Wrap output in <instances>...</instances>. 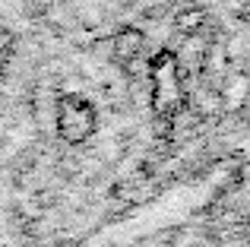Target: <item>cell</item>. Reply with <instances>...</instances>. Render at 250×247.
<instances>
[{"instance_id": "6da1fadb", "label": "cell", "mask_w": 250, "mask_h": 247, "mask_svg": "<svg viewBox=\"0 0 250 247\" xmlns=\"http://www.w3.org/2000/svg\"><path fill=\"white\" fill-rule=\"evenodd\" d=\"M143 48H146V35H143L140 29L117 32V38H114V57H121V61H136V57H143Z\"/></svg>"}, {"instance_id": "7a4b0ae2", "label": "cell", "mask_w": 250, "mask_h": 247, "mask_svg": "<svg viewBox=\"0 0 250 247\" xmlns=\"http://www.w3.org/2000/svg\"><path fill=\"white\" fill-rule=\"evenodd\" d=\"M200 22H203V10H196V6H187V10H184L181 16L174 19V25H177L181 32H193Z\"/></svg>"}]
</instances>
